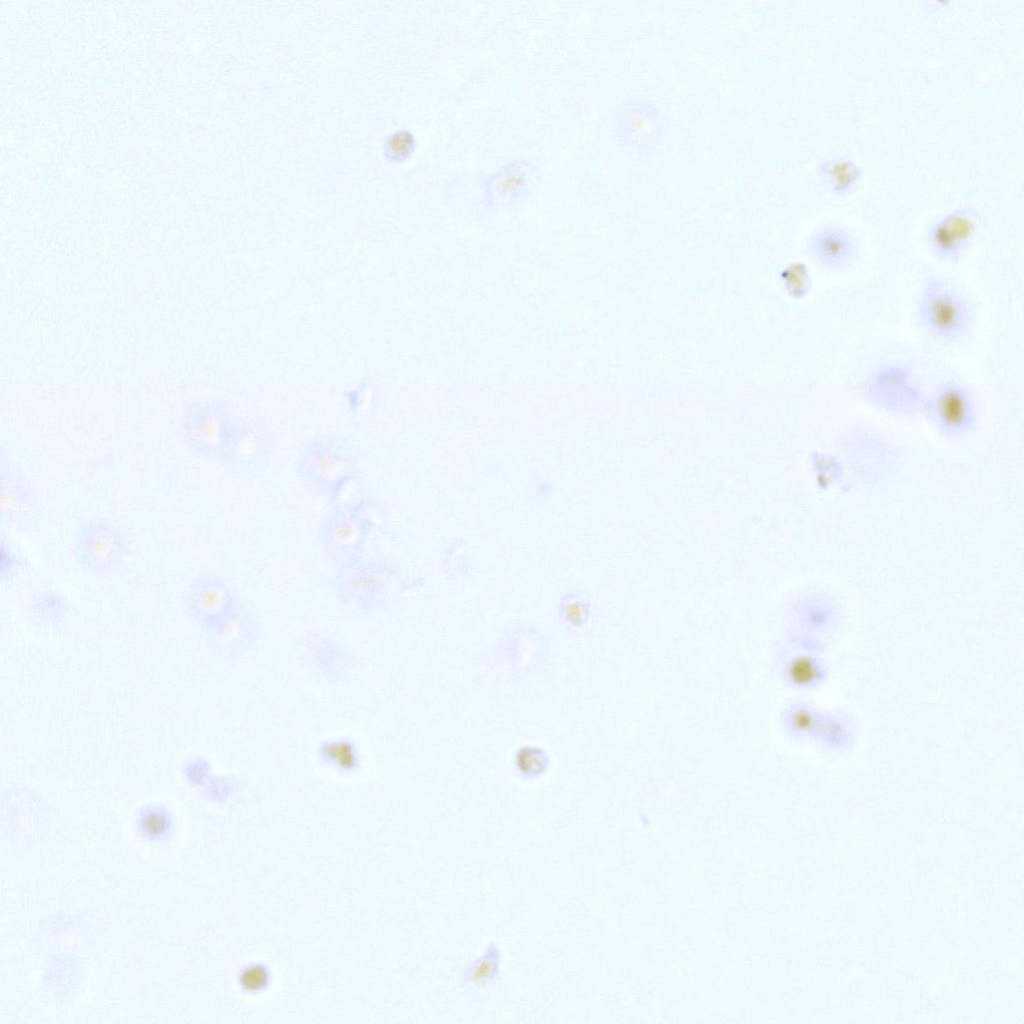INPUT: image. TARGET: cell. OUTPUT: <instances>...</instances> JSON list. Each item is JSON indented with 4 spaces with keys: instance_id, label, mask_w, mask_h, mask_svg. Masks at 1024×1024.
<instances>
[{
    "instance_id": "5bb4252c",
    "label": "cell",
    "mask_w": 1024,
    "mask_h": 1024,
    "mask_svg": "<svg viewBox=\"0 0 1024 1024\" xmlns=\"http://www.w3.org/2000/svg\"><path fill=\"white\" fill-rule=\"evenodd\" d=\"M824 662L814 653L800 651L789 656L783 664V677L792 687L810 690L820 686L827 678Z\"/></svg>"
},
{
    "instance_id": "277c9868",
    "label": "cell",
    "mask_w": 1024,
    "mask_h": 1024,
    "mask_svg": "<svg viewBox=\"0 0 1024 1024\" xmlns=\"http://www.w3.org/2000/svg\"><path fill=\"white\" fill-rule=\"evenodd\" d=\"M374 526L375 514L367 502L341 505L330 512L320 526L322 549L340 564L359 557Z\"/></svg>"
},
{
    "instance_id": "8fae6325",
    "label": "cell",
    "mask_w": 1024,
    "mask_h": 1024,
    "mask_svg": "<svg viewBox=\"0 0 1024 1024\" xmlns=\"http://www.w3.org/2000/svg\"><path fill=\"white\" fill-rule=\"evenodd\" d=\"M807 250L822 267L837 271L854 263L859 253L855 235L839 225L817 228L809 237Z\"/></svg>"
},
{
    "instance_id": "5b68a950",
    "label": "cell",
    "mask_w": 1024,
    "mask_h": 1024,
    "mask_svg": "<svg viewBox=\"0 0 1024 1024\" xmlns=\"http://www.w3.org/2000/svg\"><path fill=\"white\" fill-rule=\"evenodd\" d=\"M73 550L78 565L85 572L107 576L122 566L127 545L117 527L106 521L92 520L78 530Z\"/></svg>"
},
{
    "instance_id": "ba28073f",
    "label": "cell",
    "mask_w": 1024,
    "mask_h": 1024,
    "mask_svg": "<svg viewBox=\"0 0 1024 1024\" xmlns=\"http://www.w3.org/2000/svg\"><path fill=\"white\" fill-rule=\"evenodd\" d=\"M924 405L938 427L950 434L967 431L975 420L974 397L965 385L957 381L939 385Z\"/></svg>"
},
{
    "instance_id": "2e32d148",
    "label": "cell",
    "mask_w": 1024,
    "mask_h": 1024,
    "mask_svg": "<svg viewBox=\"0 0 1024 1024\" xmlns=\"http://www.w3.org/2000/svg\"><path fill=\"white\" fill-rule=\"evenodd\" d=\"M271 444L260 436L234 427L222 461L237 470H248L261 463L270 453Z\"/></svg>"
},
{
    "instance_id": "d4e9b609",
    "label": "cell",
    "mask_w": 1024,
    "mask_h": 1024,
    "mask_svg": "<svg viewBox=\"0 0 1024 1024\" xmlns=\"http://www.w3.org/2000/svg\"><path fill=\"white\" fill-rule=\"evenodd\" d=\"M566 615L569 621L573 622L574 624H578L583 619V610L579 605H572L569 608H567Z\"/></svg>"
},
{
    "instance_id": "7c38bea8",
    "label": "cell",
    "mask_w": 1024,
    "mask_h": 1024,
    "mask_svg": "<svg viewBox=\"0 0 1024 1024\" xmlns=\"http://www.w3.org/2000/svg\"><path fill=\"white\" fill-rule=\"evenodd\" d=\"M189 600L198 614L213 617L230 609L233 592L224 578L207 574L194 579L189 589Z\"/></svg>"
},
{
    "instance_id": "ac0fdd59",
    "label": "cell",
    "mask_w": 1024,
    "mask_h": 1024,
    "mask_svg": "<svg viewBox=\"0 0 1024 1024\" xmlns=\"http://www.w3.org/2000/svg\"><path fill=\"white\" fill-rule=\"evenodd\" d=\"M821 711L806 701L791 703L782 715L787 734L795 740L813 739Z\"/></svg>"
},
{
    "instance_id": "6da1fadb",
    "label": "cell",
    "mask_w": 1024,
    "mask_h": 1024,
    "mask_svg": "<svg viewBox=\"0 0 1024 1024\" xmlns=\"http://www.w3.org/2000/svg\"><path fill=\"white\" fill-rule=\"evenodd\" d=\"M915 315L929 335L947 343L963 340L974 325L970 301L956 286L941 278H931L924 283Z\"/></svg>"
},
{
    "instance_id": "3957f363",
    "label": "cell",
    "mask_w": 1024,
    "mask_h": 1024,
    "mask_svg": "<svg viewBox=\"0 0 1024 1024\" xmlns=\"http://www.w3.org/2000/svg\"><path fill=\"white\" fill-rule=\"evenodd\" d=\"M401 580L398 570L387 560L359 556L339 565L333 583L343 600L372 605L387 599L400 587Z\"/></svg>"
},
{
    "instance_id": "7402d4cb",
    "label": "cell",
    "mask_w": 1024,
    "mask_h": 1024,
    "mask_svg": "<svg viewBox=\"0 0 1024 1024\" xmlns=\"http://www.w3.org/2000/svg\"><path fill=\"white\" fill-rule=\"evenodd\" d=\"M499 953L496 948L489 949L487 953L479 959L473 967L468 970V979L470 982L481 983L483 981H489L495 974L498 968Z\"/></svg>"
},
{
    "instance_id": "8992f818",
    "label": "cell",
    "mask_w": 1024,
    "mask_h": 1024,
    "mask_svg": "<svg viewBox=\"0 0 1024 1024\" xmlns=\"http://www.w3.org/2000/svg\"><path fill=\"white\" fill-rule=\"evenodd\" d=\"M980 226L976 210L955 208L935 219L926 232L930 252L939 261L953 263L967 252Z\"/></svg>"
},
{
    "instance_id": "e0dca14e",
    "label": "cell",
    "mask_w": 1024,
    "mask_h": 1024,
    "mask_svg": "<svg viewBox=\"0 0 1024 1024\" xmlns=\"http://www.w3.org/2000/svg\"><path fill=\"white\" fill-rule=\"evenodd\" d=\"M813 740L827 751H845L854 742L853 724L841 713L821 711Z\"/></svg>"
},
{
    "instance_id": "ffe728a7",
    "label": "cell",
    "mask_w": 1024,
    "mask_h": 1024,
    "mask_svg": "<svg viewBox=\"0 0 1024 1024\" xmlns=\"http://www.w3.org/2000/svg\"><path fill=\"white\" fill-rule=\"evenodd\" d=\"M549 764L545 751L535 746H524L515 755V765L520 774L535 778L545 773Z\"/></svg>"
},
{
    "instance_id": "7a4b0ae2",
    "label": "cell",
    "mask_w": 1024,
    "mask_h": 1024,
    "mask_svg": "<svg viewBox=\"0 0 1024 1024\" xmlns=\"http://www.w3.org/2000/svg\"><path fill=\"white\" fill-rule=\"evenodd\" d=\"M298 471L310 486L335 499L352 482L356 459L346 444L332 438H320L303 449Z\"/></svg>"
},
{
    "instance_id": "44dd1931",
    "label": "cell",
    "mask_w": 1024,
    "mask_h": 1024,
    "mask_svg": "<svg viewBox=\"0 0 1024 1024\" xmlns=\"http://www.w3.org/2000/svg\"><path fill=\"white\" fill-rule=\"evenodd\" d=\"M786 291L796 299L805 297L811 286L809 271L801 262L792 263L784 268L780 274Z\"/></svg>"
},
{
    "instance_id": "9a60e30c",
    "label": "cell",
    "mask_w": 1024,
    "mask_h": 1024,
    "mask_svg": "<svg viewBox=\"0 0 1024 1024\" xmlns=\"http://www.w3.org/2000/svg\"><path fill=\"white\" fill-rule=\"evenodd\" d=\"M817 171L826 188L836 195L851 193L862 178L861 167L843 155L824 158L819 162Z\"/></svg>"
},
{
    "instance_id": "cb8c5ba5",
    "label": "cell",
    "mask_w": 1024,
    "mask_h": 1024,
    "mask_svg": "<svg viewBox=\"0 0 1024 1024\" xmlns=\"http://www.w3.org/2000/svg\"><path fill=\"white\" fill-rule=\"evenodd\" d=\"M142 827L149 837H160L167 830V820L163 815L149 814L144 818Z\"/></svg>"
},
{
    "instance_id": "603a6c76",
    "label": "cell",
    "mask_w": 1024,
    "mask_h": 1024,
    "mask_svg": "<svg viewBox=\"0 0 1024 1024\" xmlns=\"http://www.w3.org/2000/svg\"><path fill=\"white\" fill-rule=\"evenodd\" d=\"M22 562L19 554L13 546L3 537L0 542V578L2 581H10L15 578L21 568Z\"/></svg>"
},
{
    "instance_id": "9c48e42d",
    "label": "cell",
    "mask_w": 1024,
    "mask_h": 1024,
    "mask_svg": "<svg viewBox=\"0 0 1024 1024\" xmlns=\"http://www.w3.org/2000/svg\"><path fill=\"white\" fill-rule=\"evenodd\" d=\"M40 506L31 485L17 472L1 469L0 515L7 525L21 530L36 526Z\"/></svg>"
},
{
    "instance_id": "52a82bcc",
    "label": "cell",
    "mask_w": 1024,
    "mask_h": 1024,
    "mask_svg": "<svg viewBox=\"0 0 1024 1024\" xmlns=\"http://www.w3.org/2000/svg\"><path fill=\"white\" fill-rule=\"evenodd\" d=\"M234 427L217 408L204 406L191 410L182 423L186 445L199 455L222 460Z\"/></svg>"
},
{
    "instance_id": "d6986e66",
    "label": "cell",
    "mask_w": 1024,
    "mask_h": 1024,
    "mask_svg": "<svg viewBox=\"0 0 1024 1024\" xmlns=\"http://www.w3.org/2000/svg\"><path fill=\"white\" fill-rule=\"evenodd\" d=\"M837 619L834 607L826 601L808 603L800 614L802 626L808 633H819L830 630Z\"/></svg>"
},
{
    "instance_id": "30bf717a",
    "label": "cell",
    "mask_w": 1024,
    "mask_h": 1024,
    "mask_svg": "<svg viewBox=\"0 0 1024 1024\" xmlns=\"http://www.w3.org/2000/svg\"><path fill=\"white\" fill-rule=\"evenodd\" d=\"M865 393L891 410L913 407L919 400L910 371L902 365H888L874 371L864 383Z\"/></svg>"
},
{
    "instance_id": "4fadbf2b",
    "label": "cell",
    "mask_w": 1024,
    "mask_h": 1024,
    "mask_svg": "<svg viewBox=\"0 0 1024 1024\" xmlns=\"http://www.w3.org/2000/svg\"><path fill=\"white\" fill-rule=\"evenodd\" d=\"M625 112V130L633 145L646 149L657 139L663 121L659 110L644 101L630 103Z\"/></svg>"
}]
</instances>
